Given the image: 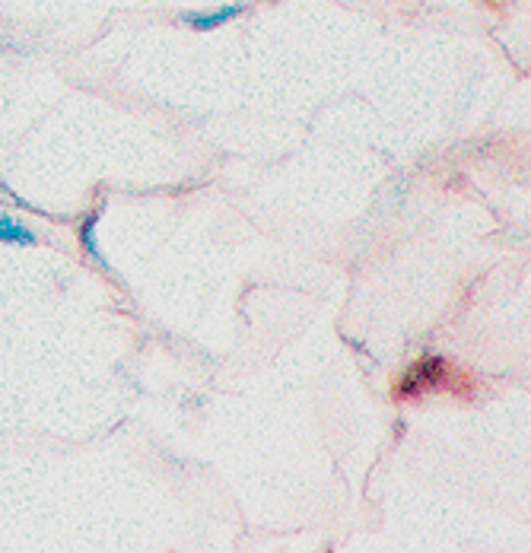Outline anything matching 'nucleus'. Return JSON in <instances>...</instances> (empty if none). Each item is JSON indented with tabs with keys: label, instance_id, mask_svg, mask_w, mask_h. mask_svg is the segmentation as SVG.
<instances>
[{
	"label": "nucleus",
	"instance_id": "obj_1",
	"mask_svg": "<svg viewBox=\"0 0 531 553\" xmlns=\"http://www.w3.org/2000/svg\"><path fill=\"white\" fill-rule=\"evenodd\" d=\"M446 369L449 363L446 360H439V356H433V360H423L417 363L407 376L401 379L398 385V395L401 398H414V395H423V391H430L442 382V376H446Z\"/></svg>",
	"mask_w": 531,
	"mask_h": 553
},
{
	"label": "nucleus",
	"instance_id": "obj_2",
	"mask_svg": "<svg viewBox=\"0 0 531 553\" xmlns=\"http://www.w3.org/2000/svg\"><path fill=\"white\" fill-rule=\"evenodd\" d=\"M242 10H245L242 4H229V7L207 10V13H185V23L191 29H198V32H210V29H217V26H226L229 20H236Z\"/></svg>",
	"mask_w": 531,
	"mask_h": 553
},
{
	"label": "nucleus",
	"instance_id": "obj_3",
	"mask_svg": "<svg viewBox=\"0 0 531 553\" xmlns=\"http://www.w3.org/2000/svg\"><path fill=\"white\" fill-rule=\"evenodd\" d=\"M0 242H13V245H32L35 233L20 220H13L10 213H0Z\"/></svg>",
	"mask_w": 531,
	"mask_h": 553
},
{
	"label": "nucleus",
	"instance_id": "obj_4",
	"mask_svg": "<svg viewBox=\"0 0 531 553\" xmlns=\"http://www.w3.org/2000/svg\"><path fill=\"white\" fill-rule=\"evenodd\" d=\"M96 223H99V213H93L90 223L83 226V248H86V255H93L99 264H105L102 252H99V245H96Z\"/></svg>",
	"mask_w": 531,
	"mask_h": 553
}]
</instances>
